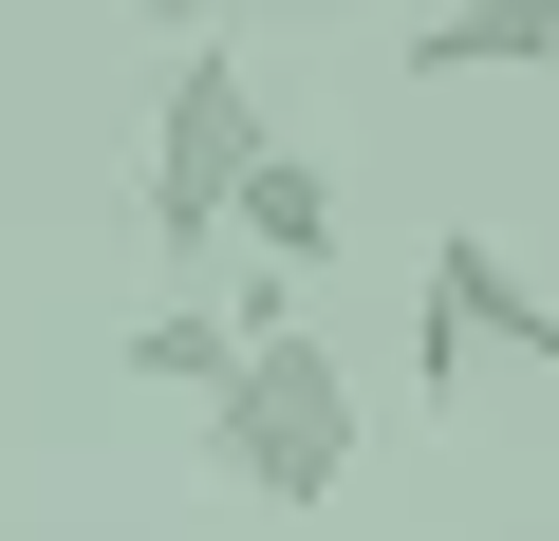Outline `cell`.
<instances>
[{
	"label": "cell",
	"mask_w": 559,
	"mask_h": 541,
	"mask_svg": "<svg viewBox=\"0 0 559 541\" xmlns=\"http://www.w3.org/2000/svg\"><path fill=\"white\" fill-rule=\"evenodd\" d=\"M261 150H280V131H261V75H242L224 38H168V94H150V187H131V205H150V261H205Z\"/></svg>",
	"instance_id": "7a4b0ae2"
},
{
	"label": "cell",
	"mask_w": 559,
	"mask_h": 541,
	"mask_svg": "<svg viewBox=\"0 0 559 541\" xmlns=\"http://www.w3.org/2000/svg\"><path fill=\"white\" fill-rule=\"evenodd\" d=\"M392 75L411 94H448V75H559V0H448V20L392 38Z\"/></svg>",
	"instance_id": "277c9868"
},
{
	"label": "cell",
	"mask_w": 559,
	"mask_h": 541,
	"mask_svg": "<svg viewBox=\"0 0 559 541\" xmlns=\"http://www.w3.org/2000/svg\"><path fill=\"white\" fill-rule=\"evenodd\" d=\"M205 467L242 504H336L355 485V374H336V337H299V281H242V355L205 392Z\"/></svg>",
	"instance_id": "6da1fadb"
},
{
	"label": "cell",
	"mask_w": 559,
	"mask_h": 541,
	"mask_svg": "<svg viewBox=\"0 0 559 541\" xmlns=\"http://www.w3.org/2000/svg\"><path fill=\"white\" fill-rule=\"evenodd\" d=\"M224 355H242V337H224L205 299H150V318H131V374H150V392H187V411L224 392Z\"/></svg>",
	"instance_id": "8992f818"
},
{
	"label": "cell",
	"mask_w": 559,
	"mask_h": 541,
	"mask_svg": "<svg viewBox=\"0 0 559 541\" xmlns=\"http://www.w3.org/2000/svg\"><path fill=\"white\" fill-rule=\"evenodd\" d=\"M411 299H429L466 355H522V374H559V299L522 281V243H503V224H429V281H411Z\"/></svg>",
	"instance_id": "3957f363"
},
{
	"label": "cell",
	"mask_w": 559,
	"mask_h": 541,
	"mask_svg": "<svg viewBox=\"0 0 559 541\" xmlns=\"http://www.w3.org/2000/svg\"><path fill=\"white\" fill-rule=\"evenodd\" d=\"M224 224L261 243V281H299V261H336V224H355V205H336V168H299V150H261Z\"/></svg>",
	"instance_id": "5b68a950"
}]
</instances>
